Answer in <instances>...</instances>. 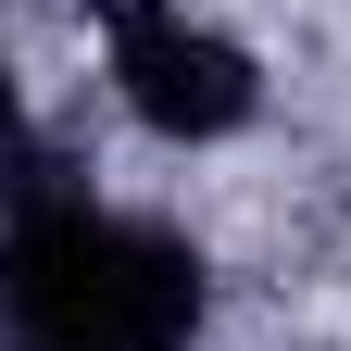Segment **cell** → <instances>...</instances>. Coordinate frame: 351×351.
I'll return each mask as SVG.
<instances>
[{
    "label": "cell",
    "mask_w": 351,
    "mask_h": 351,
    "mask_svg": "<svg viewBox=\"0 0 351 351\" xmlns=\"http://www.w3.org/2000/svg\"><path fill=\"white\" fill-rule=\"evenodd\" d=\"M213 314L201 251L151 226V213L25 189L13 239H0V326L13 351H189Z\"/></svg>",
    "instance_id": "obj_1"
},
{
    "label": "cell",
    "mask_w": 351,
    "mask_h": 351,
    "mask_svg": "<svg viewBox=\"0 0 351 351\" xmlns=\"http://www.w3.org/2000/svg\"><path fill=\"white\" fill-rule=\"evenodd\" d=\"M101 51H113V101L151 125V138L201 151V138H239L263 113V75L226 25H201L189 0H113L101 13Z\"/></svg>",
    "instance_id": "obj_2"
},
{
    "label": "cell",
    "mask_w": 351,
    "mask_h": 351,
    "mask_svg": "<svg viewBox=\"0 0 351 351\" xmlns=\"http://www.w3.org/2000/svg\"><path fill=\"white\" fill-rule=\"evenodd\" d=\"M0 189H51V163H38V113H25V75H13V51H0Z\"/></svg>",
    "instance_id": "obj_3"
}]
</instances>
